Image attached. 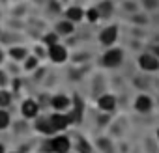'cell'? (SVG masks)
Wrapping results in <instances>:
<instances>
[{
	"mask_svg": "<svg viewBox=\"0 0 159 153\" xmlns=\"http://www.w3.org/2000/svg\"><path fill=\"white\" fill-rule=\"evenodd\" d=\"M45 147L49 153H67L69 151V140L66 136H54L52 140L47 142Z\"/></svg>",
	"mask_w": 159,
	"mask_h": 153,
	"instance_id": "1",
	"label": "cell"
},
{
	"mask_svg": "<svg viewBox=\"0 0 159 153\" xmlns=\"http://www.w3.org/2000/svg\"><path fill=\"white\" fill-rule=\"evenodd\" d=\"M49 121H51V127H52L54 133H56V131H64V129L71 123L69 116L64 114V112H56V114H52V116L49 118Z\"/></svg>",
	"mask_w": 159,
	"mask_h": 153,
	"instance_id": "2",
	"label": "cell"
},
{
	"mask_svg": "<svg viewBox=\"0 0 159 153\" xmlns=\"http://www.w3.org/2000/svg\"><path fill=\"white\" fill-rule=\"evenodd\" d=\"M122 60H124V52H122L120 49H111V50H107L105 56H103V63H105L107 67H116V65L122 63Z\"/></svg>",
	"mask_w": 159,
	"mask_h": 153,
	"instance_id": "3",
	"label": "cell"
},
{
	"mask_svg": "<svg viewBox=\"0 0 159 153\" xmlns=\"http://www.w3.org/2000/svg\"><path fill=\"white\" fill-rule=\"evenodd\" d=\"M139 65L144 71H157L159 69V58L155 54H142L139 58Z\"/></svg>",
	"mask_w": 159,
	"mask_h": 153,
	"instance_id": "4",
	"label": "cell"
},
{
	"mask_svg": "<svg viewBox=\"0 0 159 153\" xmlns=\"http://www.w3.org/2000/svg\"><path fill=\"white\" fill-rule=\"evenodd\" d=\"M49 56H51V60H52L54 63H62V62H66V58H67V50H66V47H62L60 43H54V45L49 47Z\"/></svg>",
	"mask_w": 159,
	"mask_h": 153,
	"instance_id": "5",
	"label": "cell"
},
{
	"mask_svg": "<svg viewBox=\"0 0 159 153\" xmlns=\"http://www.w3.org/2000/svg\"><path fill=\"white\" fill-rule=\"evenodd\" d=\"M116 37H118V28H116V26H109V28H105V30L101 32L99 41L109 47V45H112V43L116 41Z\"/></svg>",
	"mask_w": 159,
	"mask_h": 153,
	"instance_id": "6",
	"label": "cell"
},
{
	"mask_svg": "<svg viewBox=\"0 0 159 153\" xmlns=\"http://www.w3.org/2000/svg\"><path fill=\"white\" fill-rule=\"evenodd\" d=\"M21 110H23V116H25V118H36V116H38V110H39V107H38V103H36V101H32V99H26V101L23 103Z\"/></svg>",
	"mask_w": 159,
	"mask_h": 153,
	"instance_id": "7",
	"label": "cell"
},
{
	"mask_svg": "<svg viewBox=\"0 0 159 153\" xmlns=\"http://www.w3.org/2000/svg\"><path fill=\"white\" fill-rule=\"evenodd\" d=\"M98 107H99V110H103V112H112L114 107H116V99H114L112 95H101L99 101H98Z\"/></svg>",
	"mask_w": 159,
	"mask_h": 153,
	"instance_id": "8",
	"label": "cell"
},
{
	"mask_svg": "<svg viewBox=\"0 0 159 153\" xmlns=\"http://www.w3.org/2000/svg\"><path fill=\"white\" fill-rule=\"evenodd\" d=\"M135 108L139 112H150L152 110V99L148 95H139L135 101Z\"/></svg>",
	"mask_w": 159,
	"mask_h": 153,
	"instance_id": "9",
	"label": "cell"
},
{
	"mask_svg": "<svg viewBox=\"0 0 159 153\" xmlns=\"http://www.w3.org/2000/svg\"><path fill=\"white\" fill-rule=\"evenodd\" d=\"M51 103H52V107H54L58 112H64V110L69 108V99H67L66 95H54Z\"/></svg>",
	"mask_w": 159,
	"mask_h": 153,
	"instance_id": "10",
	"label": "cell"
},
{
	"mask_svg": "<svg viewBox=\"0 0 159 153\" xmlns=\"http://www.w3.org/2000/svg\"><path fill=\"white\" fill-rule=\"evenodd\" d=\"M66 17H67V21H71V23H79V21L84 17V11H83L81 8H69V10L66 11Z\"/></svg>",
	"mask_w": 159,
	"mask_h": 153,
	"instance_id": "11",
	"label": "cell"
},
{
	"mask_svg": "<svg viewBox=\"0 0 159 153\" xmlns=\"http://www.w3.org/2000/svg\"><path fill=\"white\" fill-rule=\"evenodd\" d=\"M36 129H38L39 133H45V134H51V133H54V131H52V127H51V121H49V118H47V120H45V118H43V120H38V121H36Z\"/></svg>",
	"mask_w": 159,
	"mask_h": 153,
	"instance_id": "12",
	"label": "cell"
},
{
	"mask_svg": "<svg viewBox=\"0 0 159 153\" xmlns=\"http://www.w3.org/2000/svg\"><path fill=\"white\" fill-rule=\"evenodd\" d=\"M58 32L64 34V36L71 34V32H73V23H71V21H62V23L58 24Z\"/></svg>",
	"mask_w": 159,
	"mask_h": 153,
	"instance_id": "13",
	"label": "cell"
},
{
	"mask_svg": "<svg viewBox=\"0 0 159 153\" xmlns=\"http://www.w3.org/2000/svg\"><path fill=\"white\" fill-rule=\"evenodd\" d=\"M10 125V114L6 110H0V129H6Z\"/></svg>",
	"mask_w": 159,
	"mask_h": 153,
	"instance_id": "14",
	"label": "cell"
},
{
	"mask_svg": "<svg viewBox=\"0 0 159 153\" xmlns=\"http://www.w3.org/2000/svg\"><path fill=\"white\" fill-rule=\"evenodd\" d=\"M84 17H86L90 23H96V21H98L101 15H99V11H98V10H88V11L84 13Z\"/></svg>",
	"mask_w": 159,
	"mask_h": 153,
	"instance_id": "15",
	"label": "cell"
},
{
	"mask_svg": "<svg viewBox=\"0 0 159 153\" xmlns=\"http://www.w3.org/2000/svg\"><path fill=\"white\" fill-rule=\"evenodd\" d=\"M10 105V94L6 90H0V107H8Z\"/></svg>",
	"mask_w": 159,
	"mask_h": 153,
	"instance_id": "16",
	"label": "cell"
},
{
	"mask_svg": "<svg viewBox=\"0 0 159 153\" xmlns=\"http://www.w3.org/2000/svg\"><path fill=\"white\" fill-rule=\"evenodd\" d=\"M98 11H99V15H101V13L109 15V13H111V2H103V4H101V8H99Z\"/></svg>",
	"mask_w": 159,
	"mask_h": 153,
	"instance_id": "17",
	"label": "cell"
},
{
	"mask_svg": "<svg viewBox=\"0 0 159 153\" xmlns=\"http://www.w3.org/2000/svg\"><path fill=\"white\" fill-rule=\"evenodd\" d=\"M36 62H38L36 58H28V60H26V65H25V67H26V69H34V67H36Z\"/></svg>",
	"mask_w": 159,
	"mask_h": 153,
	"instance_id": "18",
	"label": "cell"
},
{
	"mask_svg": "<svg viewBox=\"0 0 159 153\" xmlns=\"http://www.w3.org/2000/svg\"><path fill=\"white\" fill-rule=\"evenodd\" d=\"M45 43H49V47H51V45H54V43H56V36H54V34L47 36V37H45Z\"/></svg>",
	"mask_w": 159,
	"mask_h": 153,
	"instance_id": "19",
	"label": "cell"
},
{
	"mask_svg": "<svg viewBox=\"0 0 159 153\" xmlns=\"http://www.w3.org/2000/svg\"><path fill=\"white\" fill-rule=\"evenodd\" d=\"M11 54H13V56H17V58H21V56L25 54V50H21V49H13V50H11Z\"/></svg>",
	"mask_w": 159,
	"mask_h": 153,
	"instance_id": "20",
	"label": "cell"
},
{
	"mask_svg": "<svg viewBox=\"0 0 159 153\" xmlns=\"http://www.w3.org/2000/svg\"><path fill=\"white\" fill-rule=\"evenodd\" d=\"M0 153H4V147H2V146H0Z\"/></svg>",
	"mask_w": 159,
	"mask_h": 153,
	"instance_id": "21",
	"label": "cell"
},
{
	"mask_svg": "<svg viewBox=\"0 0 159 153\" xmlns=\"http://www.w3.org/2000/svg\"><path fill=\"white\" fill-rule=\"evenodd\" d=\"M157 136H159V131H157Z\"/></svg>",
	"mask_w": 159,
	"mask_h": 153,
	"instance_id": "22",
	"label": "cell"
},
{
	"mask_svg": "<svg viewBox=\"0 0 159 153\" xmlns=\"http://www.w3.org/2000/svg\"><path fill=\"white\" fill-rule=\"evenodd\" d=\"M15 153H17V151H15Z\"/></svg>",
	"mask_w": 159,
	"mask_h": 153,
	"instance_id": "23",
	"label": "cell"
}]
</instances>
